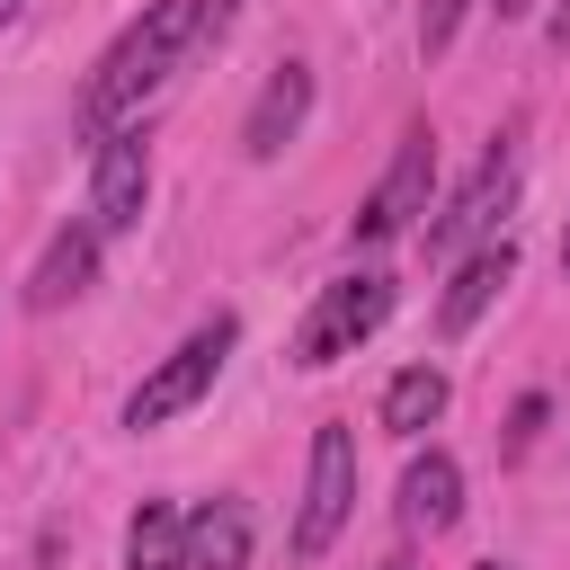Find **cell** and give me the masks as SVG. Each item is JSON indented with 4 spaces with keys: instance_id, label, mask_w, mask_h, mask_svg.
<instances>
[{
    "instance_id": "obj_19",
    "label": "cell",
    "mask_w": 570,
    "mask_h": 570,
    "mask_svg": "<svg viewBox=\"0 0 570 570\" xmlns=\"http://www.w3.org/2000/svg\"><path fill=\"white\" fill-rule=\"evenodd\" d=\"M18 9H27V0H0V27H9V18H18Z\"/></svg>"
},
{
    "instance_id": "obj_13",
    "label": "cell",
    "mask_w": 570,
    "mask_h": 570,
    "mask_svg": "<svg viewBox=\"0 0 570 570\" xmlns=\"http://www.w3.org/2000/svg\"><path fill=\"white\" fill-rule=\"evenodd\" d=\"M125 570H187V525L169 499H142L125 525Z\"/></svg>"
},
{
    "instance_id": "obj_11",
    "label": "cell",
    "mask_w": 570,
    "mask_h": 570,
    "mask_svg": "<svg viewBox=\"0 0 570 570\" xmlns=\"http://www.w3.org/2000/svg\"><path fill=\"white\" fill-rule=\"evenodd\" d=\"M454 517H463V463L445 445L410 454V472H401V525L410 534H445Z\"/></svg>"
},
{
    "instance_id": "obj_2",
    "label": "cell",
    "mask_w": 570,
    "mask_h": 570,
    "mask_svg": "<svg viewBox=\"0 0 570 570\" xmlns=\"http://www.w3.org/2000/svg\"><path fill=\"white\" fill-rule=\"evenodd\" d=\"M232 347H240V321H232V312H214L205 330H187V338H178V347H169V356L125 392V428L142 436V428H169L178 410H196V401L214 392V374H223V356H232Z\"/></svg>"
},
{
    "instance_id": "obj_10",
    "label": "cell",
    "mask_w": 570,
    "mask_h": 570,
    "mask_svg": "<svg viewBox=\"0 0 570 570\" xmlns=\"http://www.w3.org/2000/svg\"><path fill=\"white\" fill-rule=\"evenodd\" d=\"M508 276H517V240L499 232V240H481V249L454 267V285L436 294V330H445V338H463V330H472V321L508 294Z\"/></svg>"
},
{
    "instance_id": "obj_20",
    "label": "cell",
    "mask_w": 570,
    "mask_h": 570,
    "mask_svg": "<svg viewBox=\"0 0 570 570\" xmlns=\"http://www.w3.org/2000/svg\"><path fill=\"white\" fill-rule=\"evenodd\" d=\"M561 276H570V232H561Z\"/></svg>"
},
{
    "instance_id": "obj_18",
    "label": "cell",
    "mask_w": 570,
    "mask_h": 570,
    "mask_svg": "<svg viewBox=\"0 0 570 570\" xmlns=\"http://www.w3.org/2000/svg\"><path fill=\"white\" fill-rule=\"evenodd\" d=\"M490 9H499V18H525V9H534V0H490Z\"/></svg>"
},
{
    "instance_id": "obj_7",
    "label": "cell",
    "mask_w": 570,
    "mask_h": 570,
    "mask_svg": "<svg viewBox=\"0 0 570 570\" xmlns=\"http://www.w3.org/2000/svg\"><path fill=\"white\" fill-rule=\"evenodd\" d=\"M142 196H151L142 125L98 134V160H89V223H98V232H134V223H142Z\"/></svg>"
},
{
    "instance_id": "obj_1",
    "label": "cell",
    "mask_w": 570,
    "mask_h": 570,
    "mask_svg": "<svg viewBox=\"0 0 570 570\" xmlns=\"http://www.w3.org/2000/svg\"><path fill=\"white\" fill-rule=\"evenodd\" d=\"M196 45H205V0H151V9L98 53V71H89V89H80V134H89V142L116 134Z\"/></svg>"
},
{
    "instance_id": "obj_14",
    "label": "cell",
    "mask_w": 570,
    "mask_h": 570,
    "mask_svg": "<svg viewBox=\"0 0 570 570\" xmlns=\"http://www.w3.org/2000/svg\"><path fill=\"white\" fill-rule=\"evenodd\" d=\"M445 392H454V383H445L436 365H410V374H392V392H383V428H392V436H419V428H436V419H445Z\"/></svg>"
},
{
    "instance_id": "obj_4",
    "label": "cell",
    "mask_w": 570,
    "mask_h": 570,
    "mask_svg": "<svg viewBox=\"0 0 570 570\" xmlns=\"http://www.w3.org/2000/svg\"><path fill=\"white\" fill-rule=\"evenodd\" d=\"M428 196H436V134L428 125H410L401 134V151H392V169L374 178V196L356 205V223H347V240H365V249H383V240H401V232H419V214H428Z\"/></svg>"
},
{
    "instance_id": "obj_9",
    "label": "cell",
    "mask_w": 570,
    "mask_h": 570,
    "mask_svg": "<svg viewBox=\"0 0 570 570\" xmlns=\"http://www.w3.org/2000/svg\"><path fill=\"white\" fill-rule=\"evenodd\" d=\"M303 116H312V62H276L267 89H258V107H249V125H240V151L249 160H276L303 134Z\"/></svg>"
},
{
    "instance_id": "obj_12",
    "label": "cell",
    "mask_w": 570,
    "mask_h": 570,
    "mask_svg": "<svg viewBox=\"0 0 570 570\" xmlns=\"http://www.w3.org/2000/svg\"><path fill=\"white\" fill-rule=\"evenodd\" d=\"M178 525H187V570H240L249 561V508L240 499H205Z\"/></svg>"
},
{
    "instance_id": "obj_22",
    "label": "cell",
    "mask_w": 570,
    "mask_h": 570,
    "mask_svg": "<svg viewBox=\"0 0 570 570\" xmlns=\"http://www.w3.org/2000/svg\"><path fill=\"white\" fill-rule=\"evenodd\" d=\"M383 570H410V561H383Z\"/></svg>"
},
{
    "instance_id": "obj_5",
    "label": "cell",
    "mask_w": 570,
    "mask_h": 570,
    "mask_svg": "<svg viewBox=\"0 0 570 570\" xmlns=\"http://www.w3.org/2000/svg\"><path fill=\"white\" fill-rule=\"evenodd\" d=\"M347 517H356V436L330 419V428L312 436V472H303V508H294V552L321 561Z\"/></svg>"
},
{
    "instance_id": "obj_6",
    "label": "cell",
    "mask_w": 570,
    "mask_h": 570,
    "mask_svg": "<svg viewBox=\"0 0 570 570\" xmlns=\"http://www.w3.org/2000/svg\"><path fill=\"white\" fill-rule=\"evenodd\" d=\"M517 169H525V151H517V134H499V142L481 151V169L454 187V205L428 223V249H463V240H490V232H499V214L517 205Z\"/></svg>"
},
{
    "instance_id": "obj_21",
    "label": "cell",
    "mask_w": 570,
    "mask_h": 570,
    "mask_svg": "<svg viewBox=\"0 0 570 570\" xmlns=\"http://www.w3.org/2000/svg\"><path fill=\"white\" fill-rule=\"evenodd\" d=\"M481 570H508V561H481Z\"/></svg>"
},
{
    "instance_id": "obj_17",
    "label": "cell",
    "mask_w": 570,
    "mask_h": 570,
    "mask_svg": "<svg viewBox=\"0 0 570 570\" xmlns=\"http://www.w3.org/2000/svg\"><path fill=\"white\" fill-rule=\"evenodd\" d=\"M552 45H561V53H570V0H561V9H552Z\"/></svg>"
},
{
    "instance_id": "obj_3",
    "label": "cell",
    "mask_w": 570,
    "mask_h": 570,
    "mask_svg": "<svg viewBox=\"0 0 570 570\" xmlns=\"http://www.w3.org/2000/svg\"><path fill=\"white\" fill-rule=\"evenodd\" d=\"M383 312H392V276H383V267H356V276L321 285V303H312V312H303V330H294V365H303V374H321V365L356 356V347L383 330Z\"/></svg>"
},
{
    "instance_id": "obj_15",
    "label": "cell",
    "mask_w": 570,
    "mask_h": 570,
    "mask_svg": "<svg viewBox=\"0 0 570 570\" xmlns=\"http://www.w3.org/2000/svg\"><path fill=\"white\" fill-rule=\"evenodd\" d=\"M463 18H472V0H419V53H445Z\"/></svg>"
},
{
    "instance_id": "obj_8",
    "label": "cell",
    "mask_w": 570,
    "mask_h": 570,
    "mask_svg": "<svg viewBox=\"0 0 570 570\" xmlns=\"http://www.w3.org/2000/svg\"><path fill=\"white\" fill-rule=\"evenodd\" d=\"M98 223H62L53 240H45V258H36V276H27V312H62V303H80L89 285H98Z\"/></svg>"
},
{
    "instance_id": "obj_16",
    "label": "cell",
    "mask_w": 570,
    "mask_h": 570,
    "mask_svg": "<svg viewBox=\"0 0 570 570\" xmlns=\"http://www.w3.org/2000/svg\"><path fill=\"white\" fill-rule=\"evenodd\" d=\"M534 428H543V401H517V428H508V445H534Z\"/></svg>"
}]
</instances>
